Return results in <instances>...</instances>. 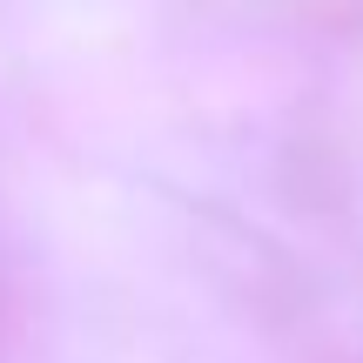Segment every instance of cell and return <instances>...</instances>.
Segmentation results:
<instances>
[]
</instances>
